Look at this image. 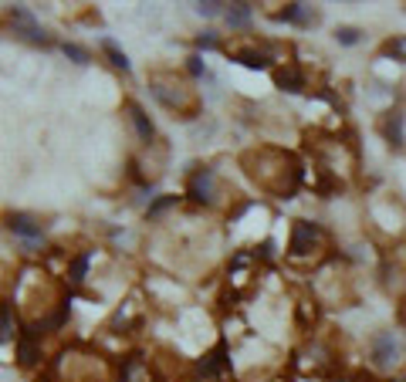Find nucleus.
Returning a JSON list of instances; mask_svg holds the SVG:
<instances>
[{"label": "nucleus", "mask_w": 406, "mask_h": 382, "mask_svg": "<svg viewBox=\"0 0 406 382\" xmlns=\"http://www.w3.org/2000/svg\"><path fill=\"white\" fill-rule=\"evenodd\" d=\"M335 38H339V44H349V48L359 44V31H355V27H339V31H335Z\"/></svg>", "instance_id": "obj_22"}, {"label": "nucleus", "mask_w": 406, "mask_h": 382, "mask_svg": "<svg viewBox=\"0 0 406 382\" xmlns=\"http://www.w3.org/2000/svg\"><path fill=\"white\" fill-rule=\"evenodd\" d=\"M227 369H230V358H227V342L220 338L206 356H203L200 362V376L203 379H220V376H227Z\"/></svg>", "instance_id": "obj_6"}, {"label": "nucleus", "mask_w": 406, "mask_h": 382, "mask_svg": "<svg viewBox=\"0 0 406 382\" xmlns=\"http://www.w3.org/2000/svg\"><path fill=\"white\" fill-rule=\"evenodd\" d=\"M10 31H14L17 38L31 41V44H48V34L41 31V24L34 21V14H31L27 7H14V10H10Z\"/></svg>", "instance_id": "obj_5"}, {"label": "nucleus", "mask_w": 406, "mask_h": 382, "mask_svg": "<svg viewBox=\"0 0 406 382\" xmlns=\"http://www.w3.org/2000/svg\"><path fill=\"white\" fill-rule=\"evenodd\" d=\"M400 322H403V329H406V301H403V308H400Z\"/></svg>", "instance_id": "obj_29"}, {"label": "nucleus", "mask_w": 406, "mask_h": 382, "mask_svg": "<svg viewBox=\"0 0 406 382\" xmlns=\"http://www.w3.org/2000/svg\"><path fill=\"white\" fill-rule=\"evenodd\" d=\"M382 139L389 142V146H396V149H403V112H386V119H382Z\"/></svg>", "instance_id": "obj_11"}, {"label": "nucleus", "mask_w": 406, "mask_h": 382, "mask_svg": "<svg viewBox=\"0 0 406 382\" xmlns=\"http://www.w3.org/2000/svg\"><path fill=\"white\" fill-rule=\"evenodd\" d=\"M38 358H41V342L21 331V338H17V362L31 369V365H38Z\"/></svg>", "instance_id": "obj_14"}, {"label": "nucleus", "mask_w": 406, "mask_h": 382, "mask_svg": "<svg viewBox=\"0 0 406 382\" xmlns=\"http://www.w3.org/2000/svg\"><path fill=\"white\" fill-rule=\"evenodd\" d=\"M186 72H190L193 78H203V75H206V68H203V58H200V54L186 58Z\"/></svg>", "instance_id": "obj_24"}, {"label": "nucleus", "mask_w": 406, "mask_h": 382, "mask_svg": "<svg viewBox=\"0 0 406 382\" xmlns=\"http://www.w3.org/2000/svg\"><path fill=\"white\" fill-rule=\"evenodd\" d=\"M217 7H220V3H197V10H200L203 17H213V14H217Z\"/></svg>", "instance_id": "obj_28"}, {"label": "nucleus", "mask_w": 406, "mask_h": 382, "mask_svg": "<svg viewBox=\"0 0 406 382\" xmlns=\"http://www.w3.org/2000/svg\"><path fill=\"white\" fill-rule=\"evenodd\" d=\"M10 230L14 233H21L24 240H41V224L34 220V217H27V213H10Z\"/></svg>", "instance_id": "obj_13"}, {"label": "nucleus", "mask_w": 406, "mask_h": 382, "mask_svg": "<svg viewBox=\"0 0 406 382\" xmlns=\"http://www.w3.org/2000/svg\"><path fill=\"white\" fill-rule=\"evenodd\" d=\"M197 44H200V48H206V51H210V48H217V34H213V31H206V34H200V38H197Z\"/></svg>", "instance_id": "obj_25"}, {"label": "nucleus", "mask_w": 406, "mask_h": 382, "mask_svg": "<svg viewBox=\"0 0 406 382\" xmlns=\"http://www.w3.org/2000/svg\"><path fill=\"white\" fill-rule=\"evenodd\" d=\"M230 61H237V65H244V68H268L271 65V54L268 48H230Z\"/></svg>", "instance_id": "obj_10"}, {"label": "nucleus", "mask_w": 406, "mask_h": 382, "mask_svg": "<svg viewBox=\"0 0 406 382\" xmlns=\"http://www.w3.org/2000/svg\"><path fill=\"white\" fill-rule=\"evenodd\" d=\"M275 85L281 92L298 95V92H304V72L298 65H281V68H275Z\"/></svg>", "instance_id": "obj_8"}, {"label": "nucleus", "mask_w": 406, "mask_h": 382, "mask_svg": "<svg viewBox=\"0 0 406 382\" xmlns=\"http://www.w3.org/2000/svg\"><path fill=\"white\" fill-rule=\"evenodd\" d=\"M102 51L108 54V61L119 68V72H129V58H126V51H119V44L112 41V38H102Z\"/></svg>", "instance_id": "obj_15"}, {"label": "nucleus", "mask_w": 406, "mask_h": 382, "mask_svg": "<svg viewBox=\"0 0 406 382\" xmlns=\"http://www.w3.org/2000/svg\"><path fill=\"white\" fill-rule=\"evenodd\" d=\"M322 244H325V230L318 227V224H308V220H295V224H291V244H288V254L295 257V260L315 254Z\"/></svg>", "instance_id": "obj_3"}, {"label": "nucleus", "mask_w": 406, "mask_h": 382, "mask_svg": "<svg viewBox=\"0 0 406 382\" xmlns=\"http://www.w3.org/2000/svg\"><path fill=\"white\" fill-rule=\"evenodd\" d=\"M152 95L166 105L170 112L183 115V119H193V112H197L193 92H190V88L183 85V78H177V75H163V72H156V75H152Z\"/></svg>", "instance_id": "obj_2"}, {"label": "nucleus", "mask_w": 406, "mask_h": 382, "mask_svg": "<svg viewBox=\"0 0 406 382\" xmlns=\"http://www.w3.org/2000/svg\"><path fill=\"white\" fill-rule=\"evenodd\" d=\"M177 200H179V197H159V200H156V204L149 206V217H159L163 210H170V206H177Z\"/></svg>", "instance_id": "obj_23"}, {"label": "nucleus", "mask_w": 406, "mask_h": 382, "mask_svg": "<svg viewBox=\"0 0 406 382\" xmlns=\"http://www.w3.org/2000/svg\"><path fill=\"white\" fill-rule=\"evenodd\" d=\"M275 21H304V3H288L284 10L275 14Z\"/></svg>", "instance_id": "obj_18"}, {"label": "nucleus", "mask_w": 406, "mask_h": 382, "mask_svg": "<svg viewBox=\"0 0 406 382\" xmlns=\"http://www.w3.org/2000/svg\"><path fill=\"white\" fill-rule=\"evenodd\" d=\"M126 112H129V119H132V126H136V135H139L143 142H152V139H156V128H152L149 115H146V112H143L136 102H129Z\"/></svg>", "instance_id": "obj_12"}, {"label": "nucleus", "mask_w": 406, "mask_h": 382, "mask_svg": "<svg viewBox=\"0 0 406 382\" xmlns=\"http://www.w3.org/2000/svg\"><path fill=\"white\" fill-rule=\"evenodd\" d=\"M61 51L68 54L75 65H88V51H85V48H78V44H68V41H65V44H61Z\"/></svg>", "instance_id": "obj_20"}, {"label": "nucleus", "mask_w": 406, "mask_h": 382, "mask_svg": "<svg viewBox=\"0 0 406 382\" xmlns=\"http://www.w3.org/2000/svg\"><path fill=\"white\" fill-rule=\"evenodd\" d=\"M244 166H247V176L275 193L278 200H291L302 186V163L291 153H281V149H254L244 156Z\"/></svg>", "instance_id": "obj_1"}, {"label": "nucleus", "mask_w": 406, "mask_h": 382, "mask_svg": "<svg viewBox=\"0 0 406 382\" xmlns=\"http://www.w3.org/2000/svg\"><path fill=\"white\" fill-rule=\"evenodd\" d=\"M186 197H190L193 204H203V206H210L217 200V176H213L210 166H197V169H193V176L186 183Z\"/></svg>", "instance_id": "obj_4"}, {"label": "nucleus", "mask_w": 406, "mask_h": 382, "mask_svg": "<svg viewBox=\"0 0 406 382\" xmlns=\"http://www.w3.org/2000/svg\"><path fill=\"white\" fill-rule=\"evenodd\" d=\"M257 257H261V260H271V257H275V240H264L261 251H257Z\"/></svg>", "instance_id": "obj_26"}, {"label": "nucleus", "mask_w": 406, "mask_h": 382, "mask_svg": "<svg viewBox=\"0 0 406 382\" xmlns=\"http://www.w3.org/2000/svg\"><path fill=\"white\" fill-rule=\"evenodd\" d=\"M14 338V305L7 301L3 305V331H0V342H10Z\"/></svg>", "instance_id": "obj_19"}, {"label": "nucleus", "mask_w": 406, "mask_h": 382, "mask_svg": "<svg viewBox=\"0 0 406 382\" xmlns=\"http://www.w3.org/2000/svg\"><path fill=\"white\" fill-rule=\"evenodd\" d=\"M88 264H92V254L85 251V254H78L72 264H68V281L72 284H81L85 281V271H88Z\"/></svg>", "instance_id": "obj_16"}, {"label": "nucleus", "mask_w": 406, "mask_h": 382, "mask_svg": "<svg viewBox=\"0 0 406 382\" xmlns=\"http://www.w3.org/2000/svg\"><path fill=\"white\" fill-rule=\"evenodd\" d=\"M251 21V3H234L227 10V24L230 27H244Z\"/></svg>", "instance_id": "obj_17"}, {"label": "nucleus", "mask_w": 406, "mask_h": 382, "mask_svg": "<svg viewBox=\"0 0 406 382\" xmlns=\"http://www.w3.org/2000/svg\"><path fill=\"white\" fill-rule=\"evenodd\" d=\"M400 356V345H396V335L393 331H382L373 338V362L380 365V369H389L393 362Z\"/></svg>", "instance_id": "obj_7"}, {"label": "nucleus", "mask_w": 406, "mask_h": 382, "mask_svg": "<svg viewBox=\"0 0 406 382\" xmlns=\"http://www.w3.org/2000/svg\"><path fill=\"white\" fill-rule=\"evenodd\" d=\"M339 382H376L369 372H352V376H346V379H339Z\"/></svg>", "instance_id": "obj_27"}, {"label": "nucleus", "mask_w": 406, "mask_h": 382, "mask_svg": "<svg viewBox=\"0 0 406 382\" xmlns=\"http://www.w3.org/2000/svg\"><path fill=\"white\" fill-rule=\"evenodd\" d=\"M122 382H159V379H156V372L149 369V358L129 356L122 362Z\"/></svg>", "instance_id": "obj_9"}, {"label": "nucleus", "mask_w": 406, "mask_h": 382, "mask_svg": "<svg viewBox=\"0 0 406 382\" xmlns=\"http://www.w3.org/2000/svg\"><path fill=\"white\" fill-rule=\"evenodd\" d=\"M382 54H393V58H406V38H393L382 44Z\"/></svg>", "instance_id": "obj_21"}]
</instances>
